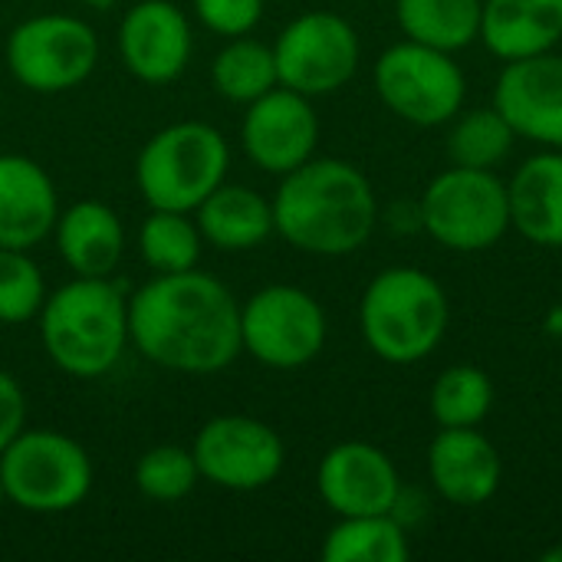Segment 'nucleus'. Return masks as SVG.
<instances>
[{
	"label": "nucleus",
	"instance_id": "nucleus-4",
	"mask_svg": "<svg viewBox=\"0 0 562 562\" xmlns=\"http://www.w3.org/2000/svg\"><path fill=\"white\" fill-rule=\"evenodd\" d=\"M451 303L422 267L379 270L359 300V329L369 352L389 366H418L445 339Z\"/></svg>",
	"mask_w": 562,
	"mask_h": 562
},
{
	"label": "nucleus",
	"instance_id": "nucleus-8",
	"mask_svg": "<svg viewBox=\"0 0 562 562\" xmlns=\"http://www.w3.org/2000/svg\"><path fill=\"white\" fill-rule=\"evenodd\" d=\"M372 86L382 105L408 125H448L468 95V76L454 53L402 40L372 66Z\"/></svg>",
	"mask_w": 562,
	"mask_h": 562
},
{
	"label": "nucleus",
	"instance_id": "nucleus-17",
	"mask_svg": "<svg viewBox=\"0 0 562 562\" xmlns=\"http://www.w3.org/2000/svg\"><path fill=\"white\" fill-rule=\"evenodd\" d=\"M428 481L441 501L481 507L501 491L504 461L497 445L477 428H441L428 445Z\"/></svg>",
	"mask_w": 562,
	"mask_h": 562
},
{
	"label": "nucleus",
	"instance_id": "nucleus-14",
	"mask_svg": "<svg viewBox=\"0 0 562 562\" xmlns=\"http://www.w3.org/2000/svg\"><path fill=\"white\" fill-rule=\"evenodd\" d=\"M115 46L128 76L145 86H168L191 63V20L175 0H138L122 13Z\"/></svg>",
	"mask_w": 562,
	"mask_h": 562
},
{
	"label": "nucleus",
	"instance_id": "nucleus-35",
	"mask_svg": "<svg viewBox=\"0 0 562 562\" xmlns=\"http://www.w3.org/2000/svg\"><path fill=\"white\" fill-rule=\"evenodd\" d=\"M543 560H547V562H562V547H553V550H547V553H543Z\"/></svg>",
	"mask_w": 562,
	"mask_h": 562
},
{
	"label": "nucleus",
	"instance_id": "nucleus-34",
	"mask_svg": "<svg viewBox=\"0 0 562 562\" xmlns=\"http://www.w3.org/2000/svg\"><path fill=\"white\" fill-rule=\"evenodd\" d=\"M79 3L95 7V10H105V7H115V3H122V0H79Z\"/></svg>",
	"mask_w": 562,
	"mask_h": 562
},
{
	"label": "nucleus",
	"instance_id": "nucleus-31",
	"mask_svg": "<svg viewBox=\"0 0 562 562\" xmlns=\"http://www.w3.org/2000/svg\"><path fill=\"white\" fill-rule=\"evenodd\" d=\"M191 10L204 30L224 40L247 36L263 20V0H191Z\"/></svg>",
	"mask_w": 562,
	"mask_h": 562
},
{
	"label": "nucleus",
	"instance_id": "nucleus-1",
	"mask_svg": "<svg viewBox=\"0 0 562 562\" xmlns=\"http://www.w3.org/2000/svg\"><path fill=\"white\" fill-rule=\"evenodd\" d=\"M128 346L151 366L214 375L237 362L240 303L211 273H155L128 293Z\"/></svg>",
	"mask_w": 562,
	"mask_h": 562
},
{
	"label": "nucleus",
	"instance_id": "nucleus-33",
	"mask_svg": "<svg viewBox=\"0 0 562 562\" xmlns=\"http://www.w3.org/2000/svg\"><path fill=\"white\" fill-rule=\"evenodd\" d=\"M543 329H547L550 336L562 339V303H557V306H550V310H547V316H543Z\"/></svg>",
	"mask_w": 562,
	"mask_h": 562
},
{
	"label": "nucleus",
	"instance_id": "nucleus-10",
	"mask_svg": "<svg viewBox=\"0 0 562 562\" xmlns=\"http://www.w3.org/2000/svg\"><path fill=\"white\" fill-rule=\"evenodd\" d=\"M3 59L26 92L59 95L92 76L99 63V33L72 13H36L10 30Z\"/></svg>",
	"mask_w": 562,
	"mask_h": 562
},
{
	"label": "nucleus",
	"instance_id": "nucleus-28",
	"mask_svg": "<svg viewBox=\"0 0 562 562\" xmlns=\"http://www.w3.org/2000/svg\"><path fill=\"white\" fill-rule=\"evenodd\" d=\"M448 125V158L461 168H497L517 142V132L497 112V105L458 112Z\"/></svg>",
	"mask_w": 562,
	"mask_h": 562
},
{
	"label": "nucleus",
	"instance_id": "nucleus-36",
	"mask_svg": "<svg viewBox=\"0 0 562 562\" xmlns=\"http://www.w3.org/2000/svg\"><path fill=\"white\" fill-rule=\"evenodd\" d=\"M3 504H7V491H3V481H0V510H3Z\"/></svg>",
	"mask_w": 562,
	"mask_h": 562
},
{
	"label": "nucleus",
	"instance_id": "nucleus-16",
	"mask_svg": "<svg viewBox=\"0 0 562 562\" xmlns=\"http://www.w3.org/2000/svg\"><path fill=\"white\" fill-rule=\"evenodd\" d=\"M494 105L517 138L562 148V53H537L504 63L494 82Z\"/></svg>",
	"mask_w": 562,
	"mask_h": 562
},
{
	"label": "nucleus",
	"instance_id": "nucleus-6",
	"mask_svg": "<svg viewBox=\"0 0 562 562\" xmlns=\"http://www.w3.org/2000/svg\"><path fill=\"white\" fill-rule=\"evenodd\" d=\"M422 231L454 254L497 247L510 231L507 181L494 168L451 165L438 171L418 198Z\"/></svg>",
	"mask_w": 562,
	"mask_h": 562
},
{
	"label": "nucleus",
	"instance_id": "nucleus-9",
	"mask_svg": "<svg viewBox=\"0 0 562 562\" xmlns=\"http://www.w3.org/2000/svg\"><path fill=\"white\" fill-rule=\"evenodd\" d=\"M326 339V310L303 286L270 283L240 303V349L267 369H303L319 359Z\"/></svg>",
	"mask_w": 562,
	"mask_h": 562
},
{
	"label": "nucleus",
	"instance_id": "nucleus-19",
	"mask_svg": "<svg viewBox=\"0 0 562 562\" xmlns=\"http://www.w3.org/2000/svg\"><path fill=\"white\" fill-rule=\"evenodd\" d=\"M53 240L72 277H112L125 254V224L105 201H76L59 211Z\"/></svg>",
	"mask_w": 562,
	"mask_h": 562
},
{
	"label": "nucleus",
	"instance_id": "nucleus-32",
	"mask_svg": "<svg viewBox=\"0 0 562 562\" xmlns=\"http://www.w3.org/2000/svg\"><path fill=\"white\" fill-rule=\"evenodd\" d=\"M23 428H26V392L7 369H0V454Z\"/></svg>",
	"mask_w": 562,
	"mask_h": 562
},
{
	"label": "nucleus",
	"instance_id": "nucleus-26",
	"mask_svg": "<svg viewBox=\"0 0 562 562\" xmlns=\"http://www.w3.org/2000/svg\"><path fill=\"white\" fill-rule=\"evenodd\" d=\"M204 237L194 214L148 207L138 227V254L151 273H181L198 267Z\"/></svg>",
	"mask_w": 562,
	"mask_h": 562
},
{
	"label": "nucleus",
	"instance_id": "nucleus-12",
	"mask_svg": "<svg viewBox=\"0 0 562 562\" xmlns=\"http://www.w3.org/2000/svg\"><path fill=\"white\" fill-rule=\"evenodd\" d=\"M191 451L201 481L231 494H254L270 487L286 464V445L280 431L250 415L211 418L194 435Z\"/></svg>",
	"mask_w": 562,
	"mask_h": 562
},
{
	"label": "nucleus",
	"instance_id": "nucleus-3",
	"mask_svg": "<svg viewBox=\"0 0 562 562\" xmlns=\"http://www.w3.org/2000/svg\"><path fill=\"white\" fill-rule=\"evenodd\" d=\"M46 359L72 379H99L128 349V293L112 277H72L36 316Z\"/></svg>",
	"mask_w": 562,
	"mask_h": 562
},
{
	"label": "nucleus",
	"instance_id": "nucleus-24",
	"mask_svg": "<svg viewBox=\"0 0 562 562\" xmlns=\"http://www.w3.org/2000/svg\"><path fill=\"white\" fill-rule=\"evenodd\" d=\"M319 557L326 562H405L412 557L408 527L392 514L339 517L323 537Z\"/></svg>",
	"mask_w": 562,
	"mask_h": 562
},
{
	"label": "nucleus",
	"instance_id": "nucleus-27",
	"mask_svg": "<svg viewBox=\"0 0 562 562\" xmlns=\"http://www.w3.org/2000/svg\"><path fill=\"white\" fill-rule=\"evenodd\" d=\"M438 428H477L494 412V379L481 366H448L428 395Z\"/></svg>",
	"mask_w": 562,
	"mask_h": 562
},
{
	"label": "nucleus",
	"instance_id": "nucleus-23",
	"mask_svg": "<svg viewBox=\"0 0 562 562\" xmlns=\"http://www.w3.org/2000/svg\"><path fill=\"white\" fill-rule=\"evenodd\" d=\"M484 0H395V20L405 40L458 53L481 40Z\"/></svg>",
	"mask_w": 562,
	"mask_h": 562
},
{
	"label": "nucleus",
	"instance_id": "nucleus-18",
	"mask_svg": "<svg viewBox=\"0 0 562 562\" xmlns=\"http://www.w3.org/2000/svg\"><path fill=\"white\" fill-rule=\"evenodd\" d=\"M59 194L49 171L26 155H0V247L33 250L53 237Z\"/></svg>",
	"mask_w": 562,
	"mask_h": 562
},
{
	"label": "nucleus",
	"instance_id": "nucleus-22",
	"mask_svg": "<svg viewBox=\"0 0 562 562\" xmlns=\"http://www.w3.org/2000/svg\"><path fill=\"white\" fill-rule=\"evenodd\" d=\"M481 43L504 63L562 43V0H484Z\"/></svg>",
	"mask_w": 562,
	"mask_h": 562
},
{
	"label": "nucleus",
	"instance_id": "nucleus-29",
	"mask_svg": "<svg viewBox=\"0 0 562 562\" xmlns=\"http://www.w3.org/2000/svg\"><path fill=\"white\" fill-rule=\"evenodd\" d=\"M132 481H135L142 497H148L155 504H175V501H184L194 494L201 471H198L191 448L155 445L135 461Z\"/></svg>",
	"mask_w": 562,
	"mask_h": 562
},
{
	"label": "nucleus",
	"instance_id": "nucleus-2",
	"mask_svg": "<svg viewBox=\"0 0 562 562\" xmlns=\"http://www.w3.org/2000/svg\"><path fill=\"white\" fill-rule=\"evenodd\" d=\"M273 201L277 234L313 257H349L379 227V198L369 175L346 158H310L280 178Z\"/></svg>",
	"mask_w": 562,
	"mask_h": 562
},
{
	"label": "nucleus",
	"instance_id": "nucleus-30",
	"mask_svg": "<svg viewBox=\"0 0 562 562\" xmlns=\"http://www.w3.org/2000/svg\"><path fill=\"white\" fill-rule=\"evenodd\" d=\"M46 280L30 250L0 247V323L23 326L40 316L46 300Z\"/></svg>",
	"mask_w": 562,
	"mask_h": 562
},
{
	"label": "nucleus",
	"instance_id": "nucleus-15",
	"mask_svg": "<svg viewBox=\"0 0 562 562\" xmlns=\"http://www.w3.org/2000/svg\"><path fill=\"white\" fill-rule=\"evenodd\" d=\"M398 491V468L379 445L339 441L319 458L316 494L336 517L392 514Z\"/></svg>",
	"mask_w": 562,
	"mask_h": 562
},
{
	"label": "nucleus",
	"instance_id": "nucleus-13",
	"mask_svg": "<svg viewBox=\"0 0 562 562\" xmlns=\"http://www.w3.org/2000/svg\"><path fill=\"white\" fill-rule=\"evenodd\" d=\"M244 109L240 148L260 171L283 178L316 155L319 115L310 95L277 86Z\"/></svg>",
	"mask_w": 562,
	"mask_h": 562
},
{
	"label": "nucleus",
	"instance_id": "nucleus-11",
	"mask_svg": "<svg viewBox=\"0 0 562 562\" xmlns=\"http://www.w3.org/2000/svg\"><path fill=\"white\" fill-rule=\"evenodd\" d=\"M280 86L310 99L339 92L362 63L356 26L329 10L293 16L273 40Z\"/></svg>",
	"mask_w": 562,
	"mask_h": 562
},
{
	"label": "nucleus",
	"instance_id": "nucleus-5",
	"mask_svg": "<svg viewBox=\"0 0 562 562\" xmlns=\"http://www.w3.org/2000/svg\"><path fill=\"white\" fill-rule=\"evenodd\" d=\"M231 145L211 122L184 119L158 128L135 158V184L148 207L184 211L194 207L227 181Z\"/></svg>",
	"mask_w": 562,
	"mask_h": 562
},
{
	"label": "nucleus",
	"instance_id": "nucleus-20",
	"mask_svg": "<svg viewBox=\"0 0 562 562\" xmlns=\"http://www.w3.org/2000/svg\"><path fill=\"white\" fill-rule=\"evenodd\" d=\"M510 227L537 244L562 247V148H543L520 161L507 181Z\"/></svg>",
	"mask_w": 562,
	"mask_h": 562
},
{
	"label": "nucleus",
	"instance_id": "nucleus-25",
	"mask_svg": "<svg viewBox=\"0 0 562 562\" xmlns=\"http://www.w3.org/2000/svg\"><path fill=\"white\" fill-rule=\"evenodd\" d=\"M211 82L217 95L234 105H250L254 99L267 95L280 86L273 43H263L250 33L231 36L211 63Z\"/></svg>",
	"mask_w": 562,
	"mask_h": 562
},
{
	"label": "nucleus",
	"instance_id": "nucleus-7",
	"mask_svg": "<svg viewBox=\"0 0 562 562\" xmlns=\"http://www.w3.org/2000/svg\"><path fill=\"white\" fill-rule=\"evenodd\" d=\"M7 504L26 514H66L79 507L95 481L89 451L53 428H23L0 454Z\"/></svg>",
	"mask_w": 562,
	"mask_h": 562
},
{
	"label": "nucleus",
	"instance_id": "nucleus-21",
	"mask_svg": "<svg viewBox=\"0 0 562 562\" xmlns=\"http://www.w3.org/2000/svg\"><path fill=\"white\" fill-rule=\"evenodd\" d=\"M198 231L207 247L221 254H244L260 247L277 234L273 227V201L263 198L250 184H217L194 207Z\"/></svg>",
	"mask_w": 562,
	"mask_h": 562
}]
</instances>
